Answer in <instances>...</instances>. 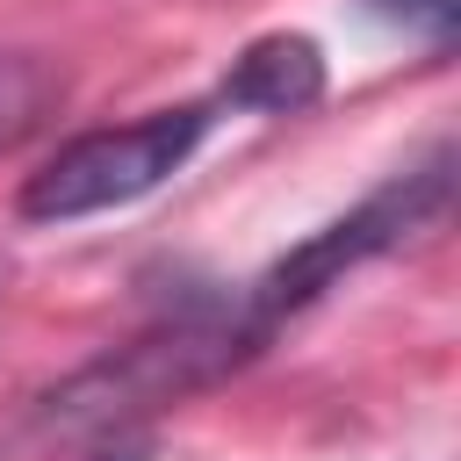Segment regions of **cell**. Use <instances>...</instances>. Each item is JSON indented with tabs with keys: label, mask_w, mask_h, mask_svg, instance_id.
I'll return each mask as SVG.
<instances>
[{
	"label": "cell",
	"mask_w": 461,
	"mask_h": 461,
	"mask_svg": "<svg viewBox=\"0 0 461 461\" xmlns=\"http://www.w3.org/2000/svg\"><path fill=\"white\" fill-rule=\"evenodd\" d=\"M324 94V50L310 36H259L238 50V65L223 72V101L252 108V115H295Z\"/></svg>",
	"instance_id": "cell-3"
},
{
	"label": "cell",
	"mask_w": 461,
	"mask_h": 461,
	"mask_svg": "<svg viewBox=\"0 0 461 461\" xmlns=\"http://www.w3.org/2000/svg\"><path fill=\"white\" fill-rule=\"evenodd\" d=\"M209 122H216L209 101H180V108H151L122 130H86L50 166H36L22 180V216L29 223H79L101 209H130L194 158Z\"/></svg>",
	"instance_id": "cell-1"
},
{
	"label": "cell",
	"mask_w": 461,
	"mask_h": 461,
	"mask_svg": "<svg viewBox=\"0 0 461 461\" xmlns=\"http://www.w3.org/2000/svg\"><path fill=\"white\" fill-rule=\"evenodd\" d=\"M367 7L403 22V29H418V36H432V43H447L454 22H461V0H367Z\"/></svg>",
	"instance_id": "cell-5"
},
{
	"label": "cell",
	"mask_w": 461,
	"mask_h": 461,
	"mask_svg": "<svg viewBox=\"0 0 461 461\" xmlns=\"http://www.w3.org/2000/svg\"><path fill=\"white\" fill-rule=\"evenodd\" d=\"M447 187H454V151L439 144L425 166H411V173H396L389 187H375L353 216H339V223H324V230H310L295 252H281L259 281H252V295L238 303V324H245V339L259 346L288 310H303L310 295H324L346 267H360V259H375V252H389V245H403L418 223H432L439 209H447Z\"/></svg>",
	"instance_id": "cell-2"
},
{
	"label": "cell",
	"mask_w": 461,
	"mask_h": 461,
	"mask_svg": "<svg viewBox=\"0 0 461 461\" xmlns=\"http://www.w3.org/2000/svg\"><path fill=\"white\" fill-rule=\"evenodd\" d=\"M58 94H65V79L36 50H0V151H14L58 108Z\"/></svg>",
	"instance_id": "cell-4"
}]
</instances>
